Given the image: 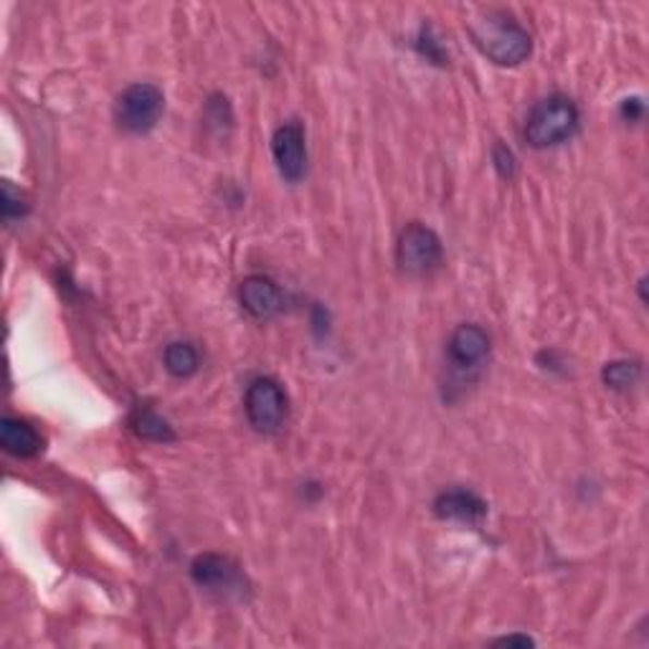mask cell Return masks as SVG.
Wrapping results in <instances>:
<instances>
[{
	"instance_id": "277c9868",
	"label": "cell",
	"mask_w": 649,
	"mask_h": 649,
	"mask_svg": "<svg viewBox=\"0 0 649 649\" xmlns=\"http://www.w3.org/2000/svg\"><path fill=\"white\" fill-rule=\"evenodd\" d=\"M246 419L259 434H277L287 421V393L274 378H254L244 396Z\"/></svg>"
},
{
	"instance_id": "9a60e30c",
	"label": "cell",
	"mask_w": 649,
	"mask_h": 649,
	"mask_svg": "<svg viewBox=\"0 0 649 649\" xmlns=\"http://www.w3.org/2000/svg\"><path fill=\"white\" fill-rule=\"evenodd\" d=\"M26 211H28V206H26V200H23L21 191H15L11 181H5L3 183V219L11 223L15 219H21Z\"/></svg>"
},
{
	"instance_id": "8992f818",
	"label": "cell",
	"mask_w": 649,
	"mask_h": 649,
	"mask_svg": "<svg viewBox=\"0 0 649 649\" xmlns=\"http://www.w3.org/2000/svg\"><path fill=\"white\" fill-rule=\"evenodd\" d=\"M272 156L284 181H303L307 170V145L305 130L299 122H284V125L277 127L272 137Z\"/></svg>"
},
{
	"instance_id": "5b68a950",
	"label": "cell",
	"mask_w": 649,
	"mask_h": 649,
	"mask_svg": "<svg viewBox=\"0 0 649 649\" xmlns=\"http://www.w3.org/2000/svg\"><path fill=\"white\" fill-rule=\"evenodd\" d=\"M396 261L404 274L424 277L434 272L442 265V242L424 223H408L399 236Z\"/></svg>"
},
{
	"instance_id": "7a4b0ae2",
	"label": "cell",
	"mask_w": 649,
	"mask_h": 649,
	"mask_svg": "<svg viewBox=\"0 0 649 649\" xmlns=\"http://www.w3.org/2000/svg\"><path fill=\"white\" fill-rule=\"evenodd\" d=\"M578 130V110L568 97L551 95L532 107L525 120V140L546 150L566 143Z\"/></svg>"
},
{
	"instance_id": "5bb4252c",
	"label": "cell",
	"mask_w": 649,
	"mask_h": 649,
	"mask_svg": "<svg viewBox=\"0 0 649 649\" xmlns=\"http://www.w3.org/2000/svg\"><path fill=\"white\" fill-rule=\"evenodd\" d=\"M642 366L637 360H616L604 368V383L614 391H627L639 383Z\"/></svg>"
},
{
	"instance_id": "8fae6325",
	"label": "cell",
	"mask_w": 649,
	"mask_h": 649,
	"mask_svg": "<svg viewBox=\"0 0 649 649\" xmlns=\"http://www.w3.org/2000/svg\"><path fill=\"white\" fill-rule=\"evenodd\" d=\"M0 444H3V450L13 454V457L28 460L41 452L44 439L30 424L13 419V416H5V419L0 421Z\"/></svg>"
},
{
	"instance_id": "ba28073f",
	"label": "cell",
	"mask_w": 649,
	"mask_h": 649,
	"mask_svg": "<svg viewBox=\"0 0 649 649\" xmlns=\"http://www.w3.org/2000/svg\"><path fill=\"white\" fill-rule=\"evenodd\" d=\"M191 576L198 586L208 591H238L242 586V574L229 559L216 553H204L191 563Z\"/></svg>"
},
{
	"instance_id": "52a82bcc",
	"label": "cell",
	"mask_w": 649,
	"mask_h": 649,
	"mask_svg": "<svg viewBox=\"0 0 649 649\" xmlns=\"http://www.w3.org/2000/svg\"><path fill=\"white\" fill-rule=\"evenodd\" d=\"M490 355V338L480 324H460L450 338V360L457 370H477Z\"/></svg>"
},
{
	"instance_id": "30bf717a",
	"label": "cell",
	"mask_w": 649,
	"mask_h": 649,
	"mask_svg": "<svg viewBox=\"0 0 649 649\" xmlns=\"http://www.w3.org/2000/svg\"><path fill=\"white\" fill-rule=\"evenodd\" d=\"M434 513L442 517V521H454V523H480L487 515V502L475 494L473 490H462V487H454V490H444L434 502Z\"/></svg>"
},
{
	"instance_id": "3957f363",
	"label": "cell",
	"mask_w": 649,
	"mask_h": 649,
	"mask_svg": "<svg viewBox=\"0 0 649 649\" xmlns=\"http://www.w3.org/2000/svg\"><path fill=\"white\" fill-rule=\"evenodd\" d=\"M166 110V97L156 84H133L114 102V120L130 135H145L158 125Z\"/></svg>"
},
{
	"instance_id": "9c48e42d",
	"label": "cell",
	"mask_w": 649,
	"mask_h": 649,
	"mask_svg": "<svg viewBox=\"0 0 649 649\" xmlns=\"http://www.w3.org/2000/svg\"><path fill=\"white\" fill-rule=\"evenodd\" d=\"M238 299H242L244 310L257 320H269L282 310L280 287H277L269 277H261V274L246 277L242 287H238Z\"/></svg>"
},
{
	"instance_id": "e0dca14e",
	"label": "cell",
	"mask_w": 649,
	"mask_h": 649,
	"mask_svg": "<svg viewBox=\"0 0 649 649\" xmlns=\"http://www.w3.org/2000/svg\"><path fill=\"white\" fill-rule=\"evenodd\" d=\"M642 112H645V105H642V99H639V97L624 99V102H622V114H624V120L637 122L639 118H642Z\"/></svg>"
},
{
	"instance_id": "ac0fdd59",
	"label": "cell",
	"mask_w": 649,
	"mask_h": 649,
	"mask_svg": "<svg viewBox=\"0 0 649 649\" xmlns=\"http://www.w3.org/2000/svg\"><path fill=\"white\" fill-rule=\"evenodd\" d=\"M498 645H532V639L530 637H515V635H510V637H502Z\"/></svg>"
},
{
	"instance_id": "6da1fadb",
	"label": "cell",
	"mask_w": 649,
	"mask_h": 649,
	"mask_svg": "<svg viewBox=\"0 0 649 649\" xmlns=\"http://www.w3.org/2000/svg\"><path fill=\"white\" fill-rule=\"evenodd\" d=\"M473 38L482 53L500 66H517L530 57V34L507 13L490 11L473 21Z\"/></svg>"
},
{
	"instance_id": "2e32d148",
	"label": "cell",
	"mask_w": 649,
	"mask_h": 649,
	"mask_svg": "<svg viewBox=\"0 0 649 649\" xmlns=\"http://www.w3.org/2000/svg\"><path fill=\"white\" fill-rule=\"evenodd\" d=\"M492 160H494V168L500 170L502 177H510L515 173V158L513 152H510L507 148H502V145H498V148L492 150Z\"/></svg>"
},
{
	"instance_id": "7c38bea8",
	"label": "cell",
	"mask_w": 649,
	"mask_h": 649,
	"mask_svg": "<svg viewBox=\"0 0 649 649\" xmlns=\"http://www.w3.org/2000/svg\"><path fill=\"white\" fill-rule=\"evenodd\" d=\"M133 431L140 439H148V442H173L175 439V431L170 424L162 419L160 414L150 412V408H137V412L133 414Z\"/></svg>"
},
{
	"instance_id": "4fadbf2b",
	"label": "cell",
	"mask_w": 649,
	"mask_h": 649,
	"mask_svg": "<svg viewBox=\"0 0 649 649\" xmlns=\"http://www.w3.org/2000/svg\"><path fill=\"white\" fill-rule=\"evenodd\" d=\"M162 363H166V370L170 376L175 378H188L198 370V351L193 347L191 343H183V340H177V343H170L166 347V353H162Z\"/></svg>"
}]
</instances>
